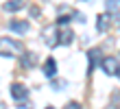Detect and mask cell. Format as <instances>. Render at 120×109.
Masks as SVG:
<instances>
[{
    "label": "cell",
    "mask_w": 120,
    "mask_h": 109,
    "mask_svg": "<svg viewBox=\"0 0 120 109\" xmlns=\"http://www.w3.org/2000/svg\"><path fill=\"white\" fill-rule=\"evenodd\" d=\"M24 53L22 41L11 39V37H0V55L2 57H20Z\"/></svg>",
    "instance_id": "1"
},
{
    "label": "cell",
    "mask_w": 120,
    "mask_h": 109,
    "mask_svg": "<svg viewBox=\"0 0 120 109\" xmlns=\"http://www.w3.org/2000/svg\"><path fill=\"white\" fill-rule=\"evenodd\" d=\"M57 31H59V26L57 24H52V26H46L44 28V33H41V37H44L46 41V46H57Z\"/></svg>",
    "instance_id": "2"
},
{
    "label": "cell",
    "mask_w": 120,
    "mask_h": 109,
    "mask_svg": "<svg viewBox=\"0 0 120 109\" xmlns=\"http://www.w3.org/2000/svg\"><path fill=\"white\" fill-rule=\"evenodd\" d=\"M9 92H11V98L13 100H24L26 96H29V90L22 85V83H11V87H9Z\"/></svg>",
    "instance_id": "3"
},
{
    "label": "cell",
    "mask_w": 120,
    "mask_h": 109,
    "mask_svg": "<svg viewBox=\"0 0 120 109\" xmlns=\"http://www.w3.org/2000/svg\"><path fill=\"white\" fill-rule=\"evenodd\" d=\"M103 70L109 76H118V57H107L103 59Z\"/></svg>",
    "instance_id": "4"
},
{
    "label": "cell",
    "mask_w": 120,
    "mask_h": 109,
    "mask_svg": "<svg viewBox=\"0 0 120 109\" xmlns=\"http://www.w3.org/2000/svg\"><path fill=\"white\" fill-rule=\"evenodd\" d=\"M9 31L11 33H18V35H26V33H29V22L13 20V22H9Z\"/></svg>",
    "instance_id": "5"
},
{
    "label": "cell",
    "mask_w": 120,
    "mask_h": 109,
    "mask_svg": "<svg viewBox=\"0 0 120 109\" xmlns=\"http://www.w3.org/2000/svg\"><path fill=\"white\" fill-rule=\"evenodd\" d=\"M87 61H90V68H87V72L92 74L96 68H98V63H101V50L98 48H92L90 53H87Z\"/></svg>",
    "instance_id": "6"
},
{
    "label": "cell",
    "mask_w": 120,
    "mask_h": 109,
    "mask_svg": "<svg viewBox=\"0 0 120 109\" xmlns=\"http://www.w3.org/2000/svg\"><path fill=\"white\" fill-rule=\"evenodd\" d=\"M22 7H26V0H9V2L2 4V9H4L7 13H15V11L22 9Z\"/></svg>",
    "instance_id": "7"
},
{
    "label": "cell",
    "mask_w": 120,
    "mask_h": 109,
    "mask_svg": "<svg viewBox=\"0 0 120 109\" xmlns=\"http://www.w3.org/2000/svg\"><path fill=\"white\" fill-rule=\"evenodd\" d=\"M72 39H74V33L70 31V28H63L61 33H57V44H61V46L72 44Z\"/></svg>",
    "instance_id": "8"
},
{
    "label": "cell",
    "mask_w": 120,
    "mask_h": 109,
    "mask_svg": "<svg viewBox=\"0 0 120 109\" xmlns=\"http://www.w3.org/2000/svg\"><path fill=\"white\" fill-rule=\"evenodd\" d=\"M41 72H44L46 76H55V72H57V61H55L52 57H48V59L44 61V68H41Z\"/></svg>",
    "instance_id": "9"
},
{
    "label": "cell",
    "mask_w": 120,
    "mask_h": 109,
    "mask_svg": "<svg viewBox=\"0 0 120 109\" xmlns=\"http://www.w3.org/2000/svg\"><path fill=\"white\" fill-rule=\"evenodd\" d=\"M107 26H109V15H107V13H103V15L96 18V28H98V33H107Z\"/></svg>",
    "instance_id": "10"
},
{
    "label": "cell",
    "mask_w": 120,
    "mask_h": 109,
    "mask_svg": "<svg viewBox=\"0 0 120 109\" xmlns=\"http://www.w3.org/2000/svg\"><path fill=\"white\" fill-rule=\"evenodd\" d=\"M20 57H22V68H33V63H35V55L33 53H26L24 50Z\"/></svg>",
    "instance_id": "11"
},
{
    "label": "cell",
    "mask_w": 120,
    "mask_h": 109,
    "mask_svg": "<svg viewBox=\"0 0 120 109\" xmlns=\"http://www.w3.org/2000/svg\"><path fill=\"white\" fill-rule=\"evenodd\" d=\"M107 11H109V18H118V0H107Z\"/></svg>",
    "instance_id": "12"
},
{
    "label": "cell",
    "mask_w": 120,
    "mask_h": 109,
    "mask_svg": "<svg viewBox=\"0 0 120 109\" xmlns=\"http://www.w3.org/2000/svg\"><path fill=\"white\" fill-rule=\"evenodd\" d=\"M70 20H72V15H61V18H57V26H68Z\"/></svg>",
    "instance_id": "13"
},
{
    "label": "cell",
    "mask_w": 120,
    "mask_h": 109,
    "mask_svg": "<svg viewBox=\"0 0 120 109\" xmlns=\"http://www.w3.org/2000/svg\"><path fill=\"white\" fill-rule=\"evenodd\" d=\"M52 90H55V92L66 90V81H63V79H59V81H52Z\"/></svg>",
    "instance_id": "14"
},
{
    "label": "cell",
    "mask_w": 120,
    "mask_h": 109,
    "mask_svg": "<svg viewBox=\"0 0 120 109\" xmlns=\"http://www.w3.org/2000/svg\"><path fill=\"white\" fill-rule=\"evenodd\" d=\"M63 109H81V105L76 103V100H70V103H68L66 107H63Z\"/></svg>",
    "instance_id": "15"
},
{
    "label": "cell",
    "mask_w": 120,
    "mask_h": 109,
    "mask_svg": "<svg viewBox=\"0 0 120 109\" xmlns=\"http://www.w3.org/2000/svg\"><path fill=\"white\" fill-rule=\"evenodd\" d=\"M31 15L33 18H39V9H37V7H31Z\"/></svg>",
    "instance_id": "16"
},
{
    "label": "cell",
    "mask_w": 120,
    "mask_h": 109,
    "mask_svg": "<svg viewBox=\"0 0 120 109\" xmlns=\"http://www.w3.org/2000/svg\"><path fill=\"white\" fill-rule=\"evenodd\" d=\"M46 109H55V107H52V105H48V107H46Z\"/></svg>",
    "instance_id": "17"
}]
</instances>
